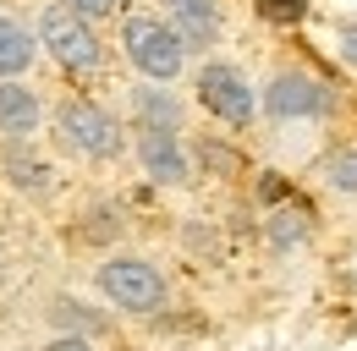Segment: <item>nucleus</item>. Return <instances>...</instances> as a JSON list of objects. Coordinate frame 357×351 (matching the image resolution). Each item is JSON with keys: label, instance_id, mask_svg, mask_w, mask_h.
<instances>
[{"label": "nucleus", "instance_id": "obj_1", "mask_svg": "<svg viewBox=\"0 0 357 351\" xmlns=\"http://www.w3.org/2000/svg\"><path fill=\"white\" fill-rule=\"evenodd\" d=\"M127 55L137 61V72H149V77H160V83H171L181 72V61H187V44L160 22V17H127Z\"/></svg>", "mask_w": 357, "mask_h": 351}, {"label": "nucleus", "instance_id": "obj_2", "mask_svg": "<svg viewBox=\"0 0 357 351\" xmlns=\"http://www.w3.org/2000/svg\"><path fill=\"white\" fill-rule=\"evenodd\" d=\"M39 33H45L50 55H55L66 72H93V66H99V39H93V28L77 17V11L50 6L45 22H39Z\"/></svg>", "mask_w": 357, "mask_h": 351}, {"label": "nucleus", "instance_id": "obj_3", "mask_svg": "<svg viewBox=\"0 0 357 351\" xmlns=\"http://www.w3.org/2000/svg\"><path fill=\"white\" fill-rule=\"evenodd\" d=\"M61 137H66L77 154H89V159H116V154H121L116 121H110L99 104H89V99H72V104L61 110Z\"/></svg>", "mask_w": 357, "mask_h": 351}, {"label": "nucleus", "instance_id": "obj_4", "mask_svg": "<svg viewBox=\"0 0 357 351\" xmlns=\"http://www.w3.org/2000/svg\"><path fill=\"white\" fill-rule=\"evenodd\" d=\"M99 286H105V297L116 307H132V313H154V307L165 302V286H160V274L149 269L143 258H116L99 269Z\"/></svg>", "mask_w": 357, "mask_h": 351}, {"label": "nucleus", "instance_id": "obj_5", "mask_svg": "<svg viewBox=\"0 0 357 351\" xmlns=\"http://www.w3.org/2000/svg\"><path fill=\"white\" fill-rule=\"evenodd\" d=\"M198 99H204V110H215L231 127H248V121H253V93H248V77H242L236 66H204Z\"/></svg>", "mask_w": 357, "mask_h": 351}, {"label": "nucleus", "instance_id": "obj_6", "mask_svg": "<svg viewBox=\"0 0 357 351\" xmlns=\"http://www.w3.org/2000/svg\"><path fill=\"white\" fill-rule=\"evenodd\" d=\"M269 110L286 121V116H319V110H330V88L308 77V72H280L275 83H269Z\"/></svg>", "mask_w": 357, "mask_h": 351}, {"label": "nucleus", "instance_id": "obj_7", "mask_svg": "<svg viewBox=\"0 0 357 351\" xmlns=\"http://www.w3.org/2000/svg\"><path fill=\"white\" fill-rule=\"evenodd\" d=\"M165 11H171V33L181 44H209L220 33V11H215V0H165Z\"/></svg>", "mask_w": 357, "mask_h": 351}, {"label": "nucleus", "instance_id": "obj_8", "mask_svg": "<svg viewBox=\"0 0 357 351\" xmlns=\"http://www.w3.org/2000/svg\"><path fill=\"white\" fill-rule=\"evenodd\" d=\"M39 127V99L17 83H0V132L6 137H28Z\"/></svg>", "mask_w": 357, "mask_h": 351}, {"label": "nucleus", "instance_id": "obj_9", "mask_svg": "<svg viewBox=\"0 0 357 351\" xmlns=\"http://www.w3.org/2000/svg\"><path fill=\"white\" fill-rule=\"evenodd\" d=\"M143 165L154 181H187V165H181L171 132H143Z\"/></svg>", "mask_w": 357, "mask_h": 351}, {"label": "nucleus", "instance_id": "obj_10", "mask_svg": "<svg viewBox=\"0 0 357 351\" xmlns=\"http://www.w3.org/2000/svg\"><path fill=\"white\" fill-rule=\"evenodd\" d=\"M28 66H33V39H28V28L11 22V17H0V77H17V72H28Z\"/></svg>", "mask_w": 357, "mask_h": 351}, {"label": "nucleus", "instance_id": "obj_11", "mask_svg": "<svg viewBox=\"0 0 357 351\" xmlns=\"http://www.w3.org/2000/svg\"><path fill=\"white\" fill-rule=\"evenodd\" d=\"M137 110H143V121H149V132H176V104H171L165 93H154V88H143V93H137Z\"/></svg>", "mask_w": 357, "mask_h": 351}, {"label": "nucleus", "instance_id": "obj_12", "mask_svg": "<svg viewBox=\"0 0 357 351\" xmlns=\"http://www.w3.org/2000/svg\"><path fill=\"white\" fill-rule=\"evenodd\" d=\"M269 236H275L280 247H291V242H308V214H303V209H280V214L269 219Z\"/></svg>", "mask_w": 357, "mask_h": 351}, {"label": "nucleus", "instance_id": "obj_13", "mask_svg": "<svg viewBox=\"0 0 357 351\" xmlns=\"http://www.w3.org/2000/svg\"><path fill=\"white\" fill-rule=\"evenodd\" d=\"M11 181H17V187H28V192H45V187H50V171L39 165V159L11 154Z\"/></svg>", "mask_w": 357, "mask_h": 351}, {"label": "nucleus", "instance_id": "obj_14", "mask_svg": "<svg viewBox=\"0 0 357 351\" xmlns=\"http://www.w3.org/2000/svg\"><path fill=\"white\" fill-rule=\"evenodd\" d=\"M324 176L341 187V192H357V148H347V154H335L330 165H324Z\"/></svg>", "mask_w": 357, "mask_h": 351}, {"label": "nucleus", "instance_id": "obj_15", "mask_svg": "<svg viewBox=\"0 0 357 351\" xmlns=\"http://www.w3.org/2000/svg\"><path fill=\"white\" fill-rule=\"evenodd\" d=\"M259 11H264L269 22H297L303 17V0H259Z\"/></svg>", "mask_w": 357, "mask_h": 351}, {"label": "nucleus", "instance_id": "obj_16", "mask_svg": "<svg viewBox=\"0 0 357 351\" xmlns=\"http://www.w3.org/2000/svg\"><path fill=\"white\" fill-rule=\"evenodd\" d=\"M66 11H77V17L89 22V17H110V11H116V0H66Z\"/></svg>", "mask_w": 357, "mask_h": 351}, {"label": "nucleus", "instance_id": "obj_17", "mask_svg": "<svg viewBox=\"0 0 357 351\" xmlns=\"http://www.w3.org/2000/svg\"><path fill=\"white\" fill-rule=\"evenodd\" d=\"M341 55L357 66V28H341Z\"/></svg>", "mask_w": 357, "mask_h": 351}, {"label": "nucleus", "instance_id": "obj_18", "mask_svg": "<svg viewBox=\"0 0 357 351\" xmlns=\"http://www.w3.org/2000/svg\"><path fill=\"white\" fill-rule=\"evenodd\" d=\"M50 351H89V346H83V341H55Z\"/></svg>", "mask_w": 357, "mask_h": 351}]
</instances>
